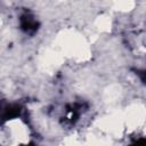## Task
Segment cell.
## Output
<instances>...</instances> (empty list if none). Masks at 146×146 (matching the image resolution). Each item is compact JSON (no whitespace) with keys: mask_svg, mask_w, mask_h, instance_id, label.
Returning a JSON list of instances; mask_svg holds the SVG:
<instances>
[{"mask_svg":"<svg viewBox=\"0 0 146 146\" xmlns=\"http://www.w3.org/2000/svg\"><path fill=\"white\" fill-rule=\"evenodd\" d=\"M21 27L26 33H34L38 30V22L34 19V17L30 14H24L21 17Z\"/></svg>","mask_w":146,"mask_h":146,"instance_id":"1","label":"cell"},{"mask_svg":"<svg viewBox=\"0 0 146 146\" xmlns=\"http://www.w3.org/2000/svg\"><path fill=\"white\" fill-rule=\"evenodd\" d=\"M138 75L140 76L141 81H143L144 83H146V70H144V71H138Z\"/></svg>","mask_w":146,"mask_h":146,"instance_id":"3","label":"cell"},{"mask_svg":"<svg viewBox=\"0 0 146 146\" xmlns=\"http://www.w3.org/2000/svg\"><path fill=\"white\" fill-rule=\"evenodd\" d=\"M21 112V108L18 105H9L6 110H3V119H11V117H15L19 114Z\"/></svg>","mask_w":146,"mask_h":146,"instance_id":"2","label":"cell"}]
</instances>
